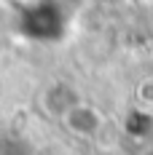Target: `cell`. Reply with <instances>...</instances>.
I'll list each match as a JSON object with an SVG mask.
<instances>
[{
    "label": "cell",
    "instance_id": "5",
    "mask_svg": "<svg viewBox=\"0 0 153 155\" xmlns=\"http://www.w3.org/2000/svg\"><path fill=\"white\" fill-rule=\"evenodd\" d=\"M145 155H153V150H148V153H145Z\"/></svg>",
    "mask_w": 153,
    "mask_h": 155
},
{
    "label": "cell",
    "instance_id": "3",
    "mask_svg": "<svg viewBox=\"0 0 153 155\" xmlns=\"http://www.w3.org/2000/svg\"><path fill=\"white\" fill-rule=\"evenodd\" d=\"M81 102V96L73 86H67V83H57V86H51L43 91V99H40V104L46 107L48 115H54V118H64V112L67 110H73Z\"/></svg>",
    "mask_w": 153,
    "mask_h": 155
},
{
    "label": "cell",
    "instance_id": "2",
    "mask_svg": "<svg viewBox=\"0 0 153 155\" xmlns=\"http://www.w3.org/2000/svg\"><path fill=\"white\" fill-rule=\"evenodd\" d=\"M62 123L67 126L75 137H97L105 120H102V115L97 112V107L86 104V102H78L73 110L64 112Z\"/></svg>",
    "mask_w": 153,
    "mask_h": 155
},
{
    "label": "cell",
    "instance_id": "4",
    "mask_svg": "<svg viewBox=\"0 0 153 155\" xmlns=\"http://www.w3.org/2000/svg\"><path fill=\"white\" fill-rule=\"evenodd\" d=\"M140 99L148 102V104H153V80H145V83L140 86Z\"/></svg>",
    "mask_w": 153,
    "mask_h": 155
},
{
    "label": "cell",
    "instance_id": "1",
    "mask_svg": "<svg viewBox=\"0 0 153 155\" xmlns=\"http://www.w3.org/2000/svg\"><path fill=\"white\" fill-rule=\"evenodd\" d=\"M22 24H24V30L30 32V38L51 40L64 27V16H62L59 5H54L51 0H38L32 8H27L22 14Z\"/></svg>",
    "mask_w": 153,
    "mask_h": 155
}]
</instances>
